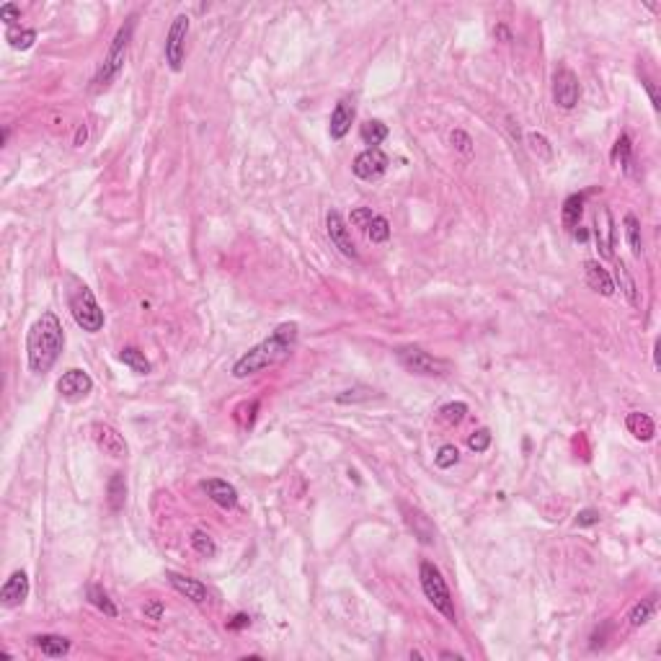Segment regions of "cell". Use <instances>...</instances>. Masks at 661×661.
Returning <instances> with one entry per match:
<instances>
[{"instance_id": "obj_1", "label": "cell", "mask_w": 661, "mask_h": 661, "mask_svg": "<svg viewBox=\"0 0 661 661\" xmlns=\"http://www.w3.org/2000/svg\"><path fill=\"white\" fill-rule=\"evenodd\" d=\"M297 341V323H282L274 328V334L269 339H263L261 343H256L254 349H248L243 357L233 365V377L246 380L251 374H258L266 367H274L279 362L292 354Z\"/></svg>"}, {"instance_id": "obj_2", "label": "cell", "mask_w": 661, "mask_h": 661, "mask_svg": "<svg viewBox=\"0 0 661 661\" xmlns=\"http://www.w3.org/2000/svg\"><path fill=\"white\" fill-rule=\"evenodd\" d=\"M65 349V334L63 323L55 313H41L34 320L26 336V357H29V369L37 374L49 372L55 362L60 359Z\"/></svg>"}, {"instance_id": "obj_3", "label": "cell", "mask_w": 661, "mask_h": 661, "mask_svg": "<svg viewBox=\"0 0 661 661\" xmlns=\"http://www.w3.org/2000/svg\"><path fill=\"white\" fill-rule=\"evenodd\" d=\"M132 34H135V16H129L124 24L119 26V32L114 37L112 47L106 52L104 63L98 67L96 78H93V91L101 93L112 86L114 80L119 78V72L124 70V63H127V52H129V41H132Z\"/></svg>"}, {"instance_id": "obj_4", "label": "cell", "mask_w": 661, "mask_h": 661, "mask_svg": "<svg viewBox=\"0 0 661 661\" xmlns=\"http://www.w3.org/2000/svg\"><path fill=\"white\" fill-rule=\"evenodd\" d=\"M67 303H70L72 318H75V323H78L83 331H88V334H98V331L104 328V323H106L104 310H101V305L96 303L93 292H91L86 284H75V287L70 289Z\"/></svg>"}, {"instance_id": "obj_5", "label": "cell", "mask_w": 661, "mask_h": 661, "mask_svg": "<svg viewBox=\"0 0 661 661\" xmlns=\"http://www.w3.org/2000/svg\"><path fill=\"white\" fill-rule=\"evenodd\" d=\"M419 579H421V589H424V594H426V599L434 605V610L445 615L450 622H454V602H452L450 589H447V582H445V576H442V571H439L434 563L424 561L421 568H419Z\"/></svg>"}, {"instance_id": "obj_6", "label": "cell", "mask_w": 661, "mask_h": 661, "mask_svg": "<svg viewBox=\"0 0 661 661\" xmlns=\"http://www.w3.org/2000/svg\"><path fill=\"white\" fill-rule=\"evenodd\" d=\"M398 362L406 367L408 372L426 374V377L447 374V369H450V365H447L445 359H437L434 354L424 351L421 346H403V349H398Z\"/></svg>"}, {"instance_id": "obj_7", "label": "cell", "mask_w": 661, "mask_h": 661, "mask_svg": "<svg viewBox=\"0 0 661 661\" xmlns=\"http://www.w3.org/2000/svg\"><path fill=\"white\" fill-rule=\"evenodd\" d=\"M186 37H189V16L178 13L174 18V24L168 29L166 37V63L174 72L183 67V57H186Z\"/></svg>"}, {"instance_id": "obj_8", "label": "cell", "mask_w": 661, "mask_h": 661, "mask_svg": "<svg viewBox=\"0 0 661 661\" xmlns=\"http://www.w3.org/2000/svg\"><path fill=\"white\" fill-rule=\"evenodd\" d=\"M579 98H582V83L576 78V72L568 70V67H558L556 75H553V101H556V106L571 112L579 104Z\"/></svg>"}, {"instance_id": "obj_9", "label": "cell", "mask_w": 661, "mask_h": 661, "mask_svg": "<svg viewBox=\"0 0 661 661\" xmlns=\"http://www.w3.org/2000/svg\"><path fill=\"white\" fill-rule=\"evenodd\" d=\"M388 163L391 160H388V155L380 148H367L365 152H359L357 158H354L351 171L362 181H374V178H380L388 171Z\"/></svg>"}, {"instance_id": "obj_10", "label": "cell", "mask_w": 661, "mask_h": 661, "mask_svg": "<svg viewBox=\"0 0 661 661\" xmlns=\"http://www.w3.org/2000/svg\"><path fill=\"white\" fill-rule=\"evenodd\" d=\"M91 391H93L91 374H88L86 369H78V367H75V369H67V372L57 380V393H60L65 400H70V403L83 400Z\"/></svg>"}, {"instance_id": "obj_11", "label": "cell", "mask_w": 661, "mask_h": 661, "mask_svg": "<svg viewBox=\"0 0 661 661\" xmlns=\"http://www.w3.org/2000/svg\"><path fill=\"white\" fill-rule=\"evenodd\" d=\"M91 434H93V442H96V447L104 454H109L114 460L127 457V442H124V437L114 426H109V424H93Z\"/></svg>"}, {"instance_id": "obj_12", "label": "cell", "mask_w": 661, "mask_h": 661, "mask_svg": "<svg viewBox=\"0 0 661 661\" xmlns=\"http://www.w3.org/2000/svg\"><path fill=\"white\" fill-rule=\"evenodd\" d=\"M326 230H328V238H331V243H334L339 251H341L346 258H357V246H354V240H351V233L349 228H346V223H343V217L336 212V209H331L326 217Z\"/></svg>"}, {"instance_id": "obj_13", "label": "cell", "mask_w": 661, "mask_h": 661, "mask_svg": "<svg viewBox=\"0 0 661 661\" xmlns=\"http://www.w3.org/2000/svg\"><path fill=\"white\" fill-rule=\"evenodd\" d=\"M29 597V576L24 571H13L6 579L3 589H0V605L3 607H18L24 605V599Z\"/></svg>"}, {"instance_id": "obj_14", "label": "cell", "mask_w": 661, "mask_h": 661, "mask_svg": "<svg viewBox=\"0 0 661 661\" xmlns=\"http://www.w3.org/2000/svg\"><path fill=\"white\" fill-rule=\"evenodd\" d=\"M354 117H357L354 104H351L349 98H341V101L336 104L334 114H331V124H328L331 140H343V137L349 135L351 124H354Z\"/></svg>"}, {"instance_id": "obj_15", "label": "cell", "mask_w": 661, "mask_h": 661, "mask_svg": "<svg viewBox=\"0 0 661 661\" xmlns=\"http://www.w3.org/2000/svg\"><path fill=\"white\" fill-rule=\"evenodd\" d=\"M202 488H204V494H207L217 506H223V509H235V506H238V491H235V486L228 483V480L209 478L202 483Z\"/></svg>"}, {"instance_id": "obj_16", "label": "cell", "mask_w": 661, "mask_h": 661, "mask_svg": "<svg viewBox=\"0 0 661 661\" xmlns=\"http://www.w3.org/2000/svg\"><path fill=\"white\" fill-rule=\"evenodd\" d=\"M168 582H171V587H174L181 597L192 599L194 605H204L209 599V591L207 587L199 582V579H192V576H181V574H168Z\"/></svg>"}, {"instance_id": "obj_17", "label": "cell", "mask_w": 661, "mask_h": 661, "mask_svg": "<svg viewBox=\"0 0 661 661\" xmlns=\"http://www.w3.org/2000/svg\"><path fill=\"white\" fill-rule=\"evenodd\" d=\"M594 235H597V248L599 254L610 258L613 256V246H615V228H613V215L607 207L597 209V228H594Z\"/></svg>"}, {"instance_id": "obj_18", "label": "cell", "mask_w": 661, "mask_h": 661, "mask_svg": "<svg viewBox=\"0 0 661 661\" xmlns=\"http://www.w3.org/2000/svg\"><path fill=\"white\" fill-rule=\"evenodd\" d=\"M584 274H587V284H589L594 292H599L602 297H613L615 295L613 277L607 274V269L599 261H587V263H584Z\"/></svg>"}, {"instance_id": "obj_19", "label": "cell", "mask_w": 661, "mask_h": 661, "mask_svg": "<svg viewBox=\"0 0 661 661\" xmlns=\"http://www.w3.org/2000/svg\"><path fill=\"white\" fill-rule=\"evenodd\" d=\"M625 426H628L630 434H633L636 439H641V442H651L653 434H656V426H653L651 416H648V414H638V411L628 414V419H625Z\"/></svg>"}, {"instance_id": "obj_20", "label": "cell", "mask_w": 661, "mask_h": 661, "mask_svg": "<svg viewBox=\"0 0 661 661\" xmlns=\"http://www.w3.org/2000/svg\"><path fill=\"white\" fill-rule=\"evenodd\" d=\"M584 202H587V197H584V194H571V197L563 202L561 220H563L565 230H576V228H579V223H582V215H584Z\"/></svg>"}, {"instance_id": "obj_21", "label": "cell", "mask_w": 661, "mask_h": 661, "mask_svg": "<svg viewBox=\"0 0 661 661\" xmlns=\"http://www.w3.org/2000/svg\"><path fill=\"white\" fill-rule=\"evenodd\" d=\"M615 277H617V284H620L625 300H628L633 308H638V305H641V300H638V284H636V279H633V274H630V269L625 266V261L615 263Z\"/></svg>"}, {"instance_id": "obj_22", "label": "cell", "mask_w": 661, "mask_h": 661, "mask_svg": "<svg viewBox=\"0 0 661 661\" xmlns=\"http://www.w3.org/2000/svg\"><path fill=\"white\" fill-rule=\"evenodd\" d=\"M106 502H109V509L122 511L124 509V502H127V480L122 473H114L112 480H109V488H106Z\"/></svg>"}, {"instance_id": "obj_23", "label": "cell", "mask_w": 661, "mask_h": 661, "mask_svg": "<svg viewBox=\"0 0 661 661\" xmlns=\"http://www.w3.org/2000/svg\"><path fill=\"white\" fill-rule=\"evenodd\" d=\"M34 643H37V648H39L44 656H49V659H60V656H65V653L70 651V641L63 636H37Z\"/></svg>"}, {"instance_id": "obj_24", "label": "cell", "mask_w": 661, "mask_h": 661, "mask_svg": "<svg viewBox=\"0 0 661 661\" xmlns=\"http://www.w3.org/2000/svg\"><path fill=\"white\" fill-rule=\"evenodd\" d=\"M408 514V525H411V530L416 532V537L421 542H434V525L429 522V517L426 514H421L419 509H406Z\"/></svg>"}, {"instance_id": "obj_25", "label": "cell", "mask_w": 661, "mask_h": 661, "mask_svg": "<svg viewBox=\"0 0 661 661\" xmlns=\"http://www.w3.org/2000/svg\"><path fill=\"white\" fill-rule=\"evenodd\" d=\"M6 41H8L13 49H21V52H26V49L34 47V41H37V32L34 29H24V26H8V32H6Z\"/></svg>"}, {"instance_id": "obj_26", "label": "cell", "mask_w": 661, "mask_h": 661, "mask_svg": "<svg viewBox=\"0 0 661 661\" xmlns=\"http://www.w3.org/2000/svg\"><path fill=\"white\" fill-rule=\"evenodd\" d=\"M119 359L129 367V369H132V372L150 374V362H148V357H145V351H140L137 346H124V349L119 351Z\"/></svg>"}, {"instance_id": "obj_27", "label": "cell", "mask_w": 661, "mask_h": 661, "mask_svg": "<svg viewBox=\"0 0 661 661\" xmlns=\"http://www.w3.org/2000/svg\"><path fill=\"white\" fill-rule=\"evenodd\" d=\"M359 135H362V143L365 145L377 148V145L388 137V124H383L380 119H367L365 124H362V129H359Z\"/></svg>"}, {"instance_id": "obj_28", "label": "cell", "mask_w": 661, "mask_h": 661, "mask_svg": "<svg viewBox=\"0 0 661 661\" xmlns=\"http://www.w3.org/2000/svg\"><path fill=\"white\" fill-rule=\"evenodd\" d=\"M653 613H656V597L641 599V602H638V605L633 607V610H630V615H628L630 628H641V625H646V622L653 617Z\"/></svg>"}, {"instance_id": "obj_29", "label": "cell", "mask_w": 661, "mask_h": 661, "mask_svg": "<svg viewBox=\"0 0 661 661\" xmlns=\"http://www.w3.org/2000/svg\"><path fill=\"white\" fill-rule=\"evenodd\" d=\"M88 602L96 607V610H101L106 617H117V615H119V610H117V605L112 602V597H109L101 587H96V584L88 587Z\"/></svg>"}, {"instance_id": "obj_30", "label": "cell", "mask_w": 661, "mask_h": 661, "mask_svg": "<svg viewBox=\"0 0 661 661\" xmlns=\"http://www.w3.org/2000/svg\"><path fill=\"white\" fill-rule=\"evenodd\" d=\"M625 238H628L633 256L641 258V254H643V238H641V223H638L636 215H625Z\"/></svg>"}, {"instance_id": "obj_31", "label": "cell", "mask_w": 661, "mask_h": 661, "mask_svg": "<svg viewBox=\"0 0 661 661\" xmlns=\"http://www.w3.org/2000/svg\"><path fill=\"white\" fill-rule=\"evenodd\" d=\"M367 238L372 240V243H385V240L391 238V223L385 220L383 215H374L372 223L367 225Z\"/></svg>"}, {"instance_id": "obj_32", "label": "cell", "mask_w": 661, "mask_h": 661, "mask_svg": "<svg viewBox=\"0 0 661 661\" xmlns=\"http://www.w3.org/2000/svg\"><path fill=\"white\" fill-rule=\"evenodd\" d=\"M525 140H527V145H530V150H532L540 160L553 158V148H550V140L545 135H540V132H530Z\"/></svg>"}, {"instance_id": "obj_33", "label": "cell", "mask_w": 661, "mask_h": 661, "mask_svg": "<svg viewBox=\"0 0 661 661\" xmlns=\"http://www.w3.org/2000/svg\"><path fill=\"white\" fill-rule=\"evenodd\" d=\"M633 145H630V137L628 135H620L617 137V143H615V150H613V158L620 163L625 171H630V163H633Z\"/></svg>"}, {"instance_id": "obj_34", "label": "cell", "mask_w": 661, "mask_h": 661, "mask_svg": "<svg viewBox=\"0 0 661 661\" xmlns=\"http://www.w3.org/2000/svg\"><path fill=\"white\" fill-rule=\"evenodd\" d=\"M192 548L197 550L199 556H204V558H212L217 553L215 540H212L207 532H202V530H194V532H192Z\"/></svg>"}, {"instance_id": "obj_35", "label": "cell", "mask_w": 661, "mask_h": 661, "mask_svg": "<svg viewBox=\"0 0 661 661\" xmlns=\"http://www.w3.org/2000/svg\"><path fill=\"white\" fill-rule=\"evenodd\" d=\"M465 414H468V403H462V400L445 403V406L439 408V416H442L447 424H460L462 419H465Z\"/></svg>"}, {"instance_id": "obj_36", "label": "cell", "mask_w": 661, "mask_h": 661, "mask_svg": "<svg viewBox=\"0 0 661 661\" xmlns=\"http://www.w3.org/2000/svg\"><path fill=\"white\" fill-rule=\"evenodd\" d=\"M434 462H437V468H442V470L454 468V465L460 462V452H457V447H454V445H442V447H439V452L434 454Z\"/></svg>"}, {"instance_id": "obj_37", "label": "cell", "mask_w": 661, "mask_h": 661, "mask_svg": "<svg viewBox=\"0 0 661 661\" xmlns=\"http://www.w3.org/2000/svg\"><path fill=\"white\" fill-rule=\"evenodd\" d=\"M468 447L473 450V452H486L488 447H491V431L488 429H478V431H473L468 437Z\"/></svg>"}, {"instance_id": "obj_38", "label": "cell", "mask_w": 661, "mask_h": 661, "mask_svg": "<svg viewBox=\"0 0 661 661\" xmlns=\"http://www.w3.org/2000/svg\"><path fill=\"white\" fill-rule=\"evenodd\" d=\"M372 393L369 388H351V391H341L339 395H336V400L339 403H357V400H367L372 398Z\"/></svg>"}, {"instance_id": "obj_39", "label": "cell", "mask_w": 661, "mask_h": 661, "mask_svg": "<svg viewBox=\"0 0 661 661\" xmlns=\"http://www.w3.org/2000/svg\"><path fill=\"white\" fill-rule=\"evenodd\" d=\"M450 143H452L454 150H460L462 155H470V152H473V137H470L468 132H462V129H454L452 135H450Z\"/></svg>"}, {"instance_id": "obj_40", "label": "cell", "mask_w": 661, "mask_h": 661, "mask_svg": "<svg viewBox=\"0 0 661 661\" xmlns=\"http://www.w3.org/2000/svg\"><path fill=\"white\" fill-rule=\"evenodd\" d=\"M372 217H374V212L369 207H357V209H351V225L354 228H362V230H367V225L372 223Z\"/></svg>"}, {"instance_id": "obj_41", "label": "cell", "mask_w": 661, "mask_h": 661, "mask_svg": "<svg viewBox=\"0 0 661 661\" xmlns=\"http://www.w3.org/2000/svg\"><path fill=\"white\" fill-rule=\"evenodd\" d=\"M0 21L8 26H16V21H21V8L16 3H3L0 6Z\"/></svg>"}, {"instance_id": "obj_42", "label": "cell", "mask_w": 661, "mask_h": 661, "mask_svg": "<svg viewBox=\"0 0 661 661\" xmlns=\"http://www.w3.org/2000/svg\"><path fill=\"white\" fill-rule=\"evenodd\" d=\"M599 519H602V514H599L597 509H582L579 514H576V525H579V527H591V525H597Z\"/></svg>"}, {"instance_id": "obj_43", "label": "cell", "mask_w": 661, "mask_h": 661, "mask_svg": "<svg viewBox=\"0 0 661 661\" xmlns=\"http://www.w3.org/2000/svg\"><path fill=\"white\" fill-rule=\"evenodd\" d=\"M163 613H166V607H163V602H160V599H150V602H145V617H150V620H160V617H163Z\"/></svg>"}, {"instance_id": "obj_44", "label": "cell", "mask_w": 661, "mask_h": 661, "mask_svg": "<svg viewBox=\"0 0 661 661\" xmlns=\"http://www.w3.org/2000/svg\"><path fill=\"white\" fill-rule=\"evenodd\" d=\"M643 88H646V93H648V98H651L653 112H659V109H661V98H659V88H656V83H653L651 78H646V75H643Z\"/></svg>"}, {"instance_id": "obj_45", "label": "cell", "mask_w": 661, "mask_h": 661, "mask_svg": "<svg viewBox=\"0 0 661 661\" xmlns=\"http://www.w3.org/2000/svg\"><path fill=\"white\" fill-rule=\"evenodd\" d=\"M248 625H251V617H248V615H235V617L228 622L230 630H243V628H248Z\"/></svg>"}, {"instance_id": "obj_46", "label": "cell", "mask_w": 661, "mask_h": 661, "mask_svg": "<svg viewBox=\"0 0 661 661\" xmlns=\"http://www.w3.org/2000/svg\"><path fill=\"white\" fill-rule=\"evenodd\" d=\"M86 140H88V129H86V124H80V127L75 129V140H72V145H75V148H83Z\"/></svg>"}, {"instance_id": "obj_47", "label": "cell", "mask_w": 661, "mask_h": 661, "mask_svg": "<svg viewBox=\"0 0 661 661\" xmlns=\"http://www.w3.org/2000/svg\"><path fill=\"white\" fill-rule=\"evenodd\" d=\"M574 235H576V240H582V243H587V240H589V233L584 230V228H579V230H574Z\"/></svg>"}, {"instance_id": "obj_48", "label": "cell", "mask_w": 661, "mask_h": 661, "mask_svg": "<svg viewBox=\"0 0 661 661\" xmlns=\"http://www.w3.org/2000/svg\"><path fill=\"white\" fill-rule=\"evenodd\" d=\"M496 34H499L502 39H506V41L511 39V34H509V29H506V26H499V29H496Z\"/></svg>"}, {"instance_id": "obj_49", "label": "cell", "mask_w": 661, "mask_h": 661, "mask_svg": "<svg viewBox=\"0 0 661 661\" xmlns=\"http://www.w3.org/2000/svg\"><path fill=\"white\" fill-rule=\"evenodd\" d=\"M442 659H454V661H457V659H462V656H457V653H452V651H445V653H442Z\"/></svg>"}]
</instances>
